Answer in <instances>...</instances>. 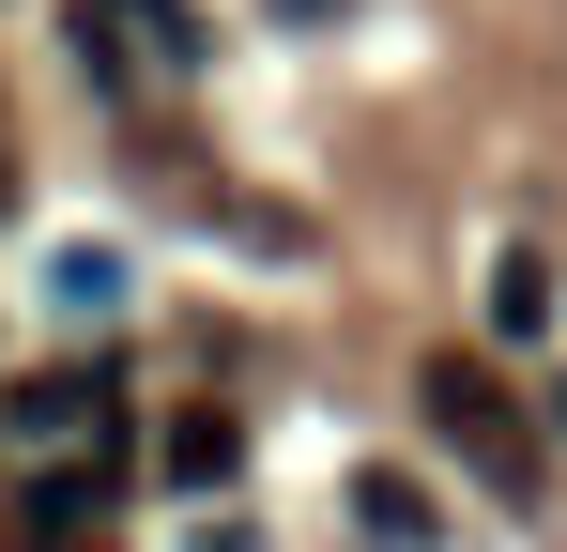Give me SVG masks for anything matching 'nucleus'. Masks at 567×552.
Here are the masks:
<instances>
[{"instance_id":"obj_5","label":"nucleus","mask_w":567,"mask_h":552,"mask_svg":"<svg viewBox=\"0 0 567 552\" xmlns=\"http://www.w3.org/2000/svg\"><path fill=\"white\" fill-rule=\"evenodd\" d=\"M491 323H506V338H537V323H553V262H537V246H506V262H491Z\"/></svg>"},{"instance_id":"obj_6","label":"nucleus","mask_w":567,"mask_h":552,"mask_svg":"<svg viewBox=\"0 0 567 552\" xmlns=\"http://www.w3.org/2000/svg\"><path fill=\"white\" fill-rule=\"evenodd\" d=\"M16 552H78V538H16Z\"/></svg>"},{"instance_id":"obj_3","label":"nucleus","mask_w":567,"mask_h":552,"mask_svg":"<svg viewBox=\"0 0 567 552\" xmlns=\"http://www.w3.org/2000/svg\"><path fill=\"white\" fill-rule=\"evenodd\" d=\"M230 460H246V430H230L215 399H185V415L154 430V476H169V491H230Z\"/></svg>"},{"instance_id":"obj_4","label":"nucleus","mask_w":567,"mask_h":552,"mask_svg":"<svg viewBox=\"0 0 567 552\" xmlns=\"http://www.w3.org/2000/svg\"><path fill=\"white\" fill-rule=\"evenodd\" d=\"M138 31H154V62H199V16H185V0H93V62H123Z\"/></svg>"},{"instance_id":"obj_2","label":"nucleus","mask_w":567,"mask_h":552,"mask_svg":"<svg viewBox=\"0 0 567 552\" xmlns=\"http://www.w3.org/2000/svg\"><path fill=\"white\" fill-rule=\"evenodd\" d=\"M0 430H16V446H123V430H107V368L78 354V368H31V384H16V399H0Z\"/></svg>"},{"instance_id":"obj_1","label":"nucleus","mask_w":567,"mask_h":552,"mask_svg":"<svg viewBox=\"0 0 567 552\" xmlns=\"http://www.w3.org/2000/svg\"><path fill=\"white\" fill-rule=\"evenodd\" d=\"M414 399H430V430L475 460V491H506V507L537 491V430H522V399H506V368H491V354H430Z\"/></svg>"}]
</instances>
